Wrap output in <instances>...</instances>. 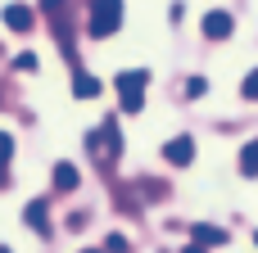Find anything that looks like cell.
I'll return each instance as SVG.
<instances>
[{"instance_id": "1", "label": "cell", "mask_w": 258, "mask_h": 253, "mask_svg": "<svg viewBox=\"0 0 258 253\" xmlns=\"http://www.w3.org/2000/svg\"><path fill=\"white\" fill-rule=\"evenodd\" d=\"M122 27V0H91V14H86V36L104 41Z\"/></svg>"}, {"instance_id": "2", "label": "cell", "mask_w": 258, "mask_h": 253, "mask_svg": "<svg viewBox=\"0 0 258 253\" xmlns=\"http://www.w3.org/2000/svg\"><path fill=\"white\" fill-rule=\"evenodd\" d=\"M145 81H150L145 68L118 72V104H122V113H141V104H145Z\"/></svg>"}, {"instance_id": "3", "label": "cell", "mask_w": 258, "mask_h": 253, "mask_svg": "<svg viewBox=\"0 0 258 253\" xmlns=\"http://www.w3.org/2000/svg\"><path fill=\"white\" fill-rule=\"evenodd\" d=\"M86 149L109 158V154H122V131H118V118H104L91 136H86Z\"/></svg>"}, {"instance_id": "4", "label": "cell", "mask_w": 258, "mask_h": 253, "mask_svg": "<svg viewBox=\"0 0 258 253\" xmlns=\"http://www.w3.org/2000/svg\"><path fill=\"white\" fill-rule=\"evenodd\" d=\"M200 27H204V36H209V41H227V36L236 32V18H231L227 9H209Z\"/></svg>"}, {"instance_id": "5", "label": "cell", "mask_w": 258, "mask_h": 253, "mask_svg": "<svg viewBox=\"0 0 258 253\" xmlns=\"http://www.w3.org/2000/svg\"><path fill=\"white\" fill-rule=\"evenodd\" d=\"M163 158H168L172 167H190V163H195V140H190V136H172V140L163 145Z\"/></svg>"}, {"instance_id": "6", "label": "cell", "mask_w": 258, "mask_h": 253, "mask_svg": "<svg viewBox=\"0 0 258 253\" xmlns=\"http://www.w3.org/2000/svg\"><path fill=\"white\" fill-rule=\"evenodd\" d=\"M32 23H36V18H32L27 5H5V27H9V32H32Z\"/></svg>"}, {"instance_id": "7", "label": "cell", "mask_w": 258, "mask_h": 253, "mask_svg": "<svg viewBox=\"0 0 258 253\" xmlns=\"http://www.w3.org/2000/svg\"><path fill=\"white\" fill-rule=\"evenodd\" d=\"M190 240H195V244H204V249H218V244H227V231H222V226H204V222H200V226H190Z\"/></svg>"}, {"instance_id": "8", "label": "cell", "mask_w": 258, "mask_h": 253, "mask_svg": "<svg viewBox=\"0 0 258 253\" xmlns=\"http://www.w3.org/2000/svg\"><path fill=\"white\" fill-rule=\"evenodd\" d=\"M23 222H27L32 231H45V226H50V208H45V199H32V204L23 208Z\"/></svg>"}, {"instance_id": "9", "label": "cell", "mask_w": 258, "mask_h": 253, "mask_svg": "<svg viewBox=\"0 0 258 253\" xmlns=\"http://www.w3.org/2000/svg\"><path fill=\"white\" fill-rule=\"evenodd\" d=\"M100 91H104V86H100L91 72H77V77H73V95H77V100H95Z\"/></svg>"}, {"instance_id": "10", "label": "cell", "mask_w": 258, "mask_h": 253, "mask_svg": "<svg viewBox=\"0 0 258 253\" xmlns=\"http://www.w3.org/2000/svg\"><path fill=\"white\" fill-rule=\"evenodd\" d=\"M77 186H82L77 167L73 163H54V190H77Z\"/></svg>"}, {"instance_id": "11", "label": "cell", "mask_w": 258, "mask_h": 253, "mask_svg": "<svg viewBox=\"0 0 258 253\" xmlns=\"http://www.w3.org/2000/svg\"><path fill=\"white\" fill-rule=\"evenodd\" d=\"M240 177H258V140L240 149Z\"/></svg>"}, {"instance_id": "12", "label": "cell", "mask_w": 258, "mask_h": 253, "mask_svg": "<svg viewBox=\"0 0 258 253\" xmlns=\"http://www.w3.org/2000/svg\"><path fill=\"white\" fill-rule=\"evenodd\" d=\"M104 253H132V244H127V235H118V231H113V235L104 240Z\"/></svg>"}, {"instance_id": "13", "label": "cell", "mask_w": 258, "mask_h": 253, "mask_svg": "<svg viewBox=\"0 0 258 253\" xmlns=\"http://www.w3.org/2000/svg\"><path fill=\"white\" fill-rule=\"evenodd\" d=\"M9 158H14V136H9V131H0V163L9 167Z\"/></svg>"}, {"instance_id": "14", "label": "cell", "mask_w": 258, "mask_h": 253, "mask_svg": "<svg viewBox=\"0 0 258 253\" xmlns=\"http://www.w3.org/2000/svg\"><path fill=\"white\" fill-rule=\"evenodd\" d=\"M240 95H245V100H258V68L249 72V77H245V86H240Z\"/></svg>"}, {"instance_id": "15", "label": "cell", "mask_w": 258, "mask_h": 253, "mask_svg": "<svg viewBox=\"0 0 258 253\" xmlns=\"http://www.w3.org/2000/svg\"><path fill=\"white\" fill-rule=\"evenodd\" d=\"M204 91H209V81H204V77H190V81H186V95H190V100H200Z\"/></svg>"}, {"instance_id": "16", "label": "cell", "mask_w": 258, "mask_h": 253, "mask_svg": "<svg viewBox=\"0 0 258 253\" xmlns=\"http://www.w3.org/2000/svg\"><path fill=\"white\" fill-rule=\"evenodd\" d=\"M14 68H18V72H32V68H36V54H18Z\"/></svg>"}, {"instance_id": "17", "label": "cell", "mask_w": 258, "mask_h": 253, "mask_svg": "<svg viewBox=\"0 0 258 253\" xmlns=\"http://www.w3.org/2000/svg\"><path fill=\"white\" fill-rule=\"evenodd\" d=\"M41 9H45L50 18H59V14H63V0H41Z\"/></svg>"}, {"instance_id": "18", "label": "cell", "mask_w": 258, "mask_h": 253, "mask_svg": "<svg viewBox=\"0 0 258 253\" xmlns=\"http://www.w3.org/2000/svg\"><path fill=\"white\" fill-rule=\"evenodd\" d=\"M186 253H209V249L204 244H186Z\"/></svg>"}, {"instance_id": "19", "label": "cell", "mask_w": 258, "mask_h": 253, "mask_svg": "<svg viewBox=\"0 0 258 253\" xmlns=\"http://www.w3.org/2000/svg\"><path fill=\"white\" fill-rule=\"evenodd\" d=\"M5 177H9V172H5V163H0V186H5Z\"/></svg>"}, {"instance_id": "20", "label": "cell", "mask_w": 258, "mask_h": 253, "mask_svg": "<svg viewBox=\"0 0 258 253\" xmlns=\"http://www.w3.org/2000/svg\"><path fill=\"white\" fill-rule=\"evenodd\" d=\"M0 253H14V249H9V244H0Z\"/></svg>"}, {"instance_id": "21", "label": "cell", "mask_w": 258, "mask_h": 253, "mask_svg": "<svg viewBox=\"0 0 258 253\" xmlns=\"http://www.w3.org/2000/svg\"><path fill=\"white\" fill-rule=\"evenodd\" d=\"M82 253H100V249H82Z\"/></svg>"}, {"instance_id": "22", "label": "cell", "mask_w": 258, "mask_h": 253, "mask_svg": "<svg viewBox=\"0 0 258 253\" xmlns=\"http://www.w3.org/2000/svg\"><path fill=\"white\" fill-rule=\"evenodd\" d=\"M254 244H258V231H254Z\"/></svg>"}]
</instances>
